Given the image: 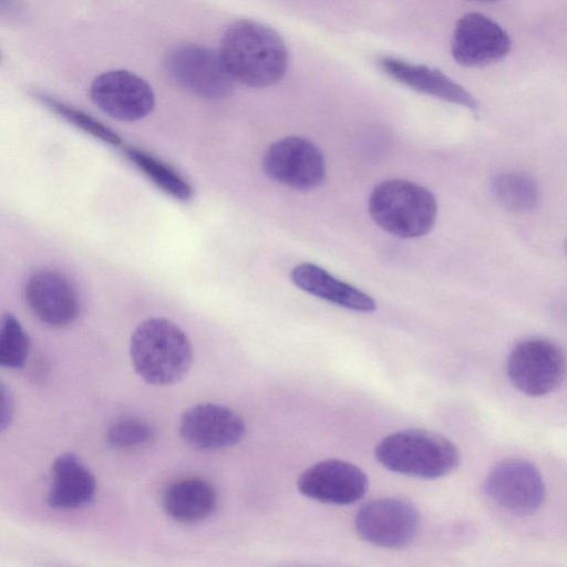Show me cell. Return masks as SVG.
I'll return each instance as SVG.
<instances>
[{"label":"cell","instance_id":"cell-1","mask_svg":"<svg viewBox=\"0 0 567 567\" xmlns=\"http://www.w3.org/2000/svg\"><path fill=\"white\" fill-rule=\"evenodd\" d=\"M218 53L230 78L251 87L276 84L288 68V50L281 37L252 20L230 24Z\"/></svg>","mask_w":567,"mask_h":567},{"label":"cell","instance_id":"cell-2","mask_svg":"<svg viewBox=\"0 0 567 567\" xmlns=\"http://www.w3.org/2000/svg\"><path fill=\"white\" fill-rule=\"evenodd\" d=\"M130 355L136 374L153 385H169L182 380L193 361L186 333L163 318L146 319L135 328Z\"/></svg>","mask_w":567,"mask_h":567},{"label":"cell","instance_id":"cell-3","mask_svg":"<svg viewBox=\"0 0 567 567\" xmlns=\"http://www.w3.org/2000/svg\"><path fill=\"white\" fill-rule=\"evenodd\" d=\"M375 458L389 471L420 478H439L460 464V452L444 435L424 429H405L383 437Z\"/></svg>","mask_w":567,"mask_h":567},{"label":"cell","instance_id":"cell-4","mask_svg":"<svg viewBox=\"0 0 567 567\" xmlns=\"http://www.w3.org/2000/svg\"><path fill=\"white\" fill-rule=\"evenodd\" d=\"M369 213L386 233L400 238H416L433 228L437 203L424 186L393 178L383 181L372 189Z\"/></svg>","mask_w":567,"mask_h":567},{"label":"cell","instance_id":"cell-5","mask_svg":"<svg viewBox=\"0 0 567 567\" xmlns=\"http://www.w3.org/2000/svg\"><path fill=\"white\" fill-rule=\"evenodd\" d=\"M565 374L561 347L546 338L519 341L509 352L507 375L512 384L529 396H542L559 386Z\"/></svg>","mask_w":567,"mask_h":567},{"label":"cell","instance_id":"cell-6","mask_svg":"<svg viewBox=\"0 0 567 567\" xmlns=\"http://www.w3.org/2000/svg\"><path fill=\"white\" fill-rule=\"evenodd\" d=\"M169 76L187 91L208 100L227 97L233 82L219 53L197 44H181L165 58Z\"/></svg>","mask_w":567,"mask_h":567},{"label":"cell","instance_id":"cell-7","mask_svg":"<svg viewBox=\"0 0 567 567\" xmlns=\"http://www.w3.org/2000/svg\"><path fill=\"white\" fill-rule=\"evenodd\" d=\"M354 527L359 537L369 544L401 548L414 539L420 527V513L408 499L377 498L359 509Z\"/></svg>","mask_w":567,"mask_h":567},{"label":"cell","instance_id":"cell-8","mask_svg":"<svg viewBox=\"0 0 567 567\" xmlns=\"http://www.w3.org/2000/svg\"><path fill=\"white\" fill-rule=\"evenodd\" d=\"M484 492L498 507L517 515L535 513L546 495L539 471L522 458H509L495 465L486 476Z\"/></svg>","mask_w":567,"mask_h":567},{"label":"cell","instance_id":"cell-9","mask_svg":"<svg viewBox=\"0 0 567 567\" xmlns=\"http://www.w3.org/2000/svg\"><path fill=\"white\" fill-rule=\"evenodd\" d=\"M262 166L271 179L299 190L318 187L326 176V162L317 145L300 136H287L272 143Z\"/></svg>","mask_w":567,"mask_h":567},{"label":"cell","instance_id":"cell-10","mask_svg":"<svg viewBox=\"0 0 567 567\" xmlns=\"http://www.w3.org/2000/svg\"><path fill=\"white\" fill-rule=\"evenodd\" d=\"M90 96L104 113L125 122L142 120L155 106L151 85L126 70H111L97 75L90 86Z\"/></svg>","mask_w":567,"mask_h":567},{"label":"cell","instance_id":"cell-11","mask_svg":"<svg viewBox=\"0 0 567 567\" xmlns=\"http://www.w3.org/2000/svg\"><path fill=\"white\" fill-rule=\"evenodd\" d=\"M511 48L508 33L483 13H465L454 27L451 53L460 65L481 68L493 64L504 59Z\"/></svg>","mask_w":567,"mask_h":567},{"label":"cell","instance_id":"cell-12","mask_svg":"<svg viewBox=\"0 0 567 567\" xmlns=\"http://www.w3.org/2000/svg\"><path fill=\"white\" fill-rule=\"evenodd\" d=\"M306 497L326 504L348 505L360 501L369 488L367 474L355 464L339 458L320 461L297 480Z\"/></svg>","mask_w":567,"mask_h":567},{"label":"cell","instance_id":"cell-13","mask_svg":"<svg viewBox=\"0 0 567 567\" xmlns=\"http://www.w3.org/2000/svg\"><path fill=\"white\" fill-rule=\"evenodd\" d=\"M246 424L230 408L213 402L187 409L179 421L183 441L196 450L212 451L233 446L241 441Z\"/></svg>","mask_w":567,"mask_h":567},{"label":"cell","instance_id":"cell-14","mask_svg":"<svg viewBox=\"0 0 567 567\" xmlns=\"http://www.w3.org/2000/svg\"><path fill=\"white\" fill-rule=\"evenodd\" d=\"M25 301L43 323L61 328L79 316L80 301L71 282L60 272L42 269L33 272L24 288Z\"/></svg>","mask_w":567,"mask_h":567},{"label":"cell","instance_id":"cell-15","mask_svg":"<svg viewBox=\"0 0 567 567\" xmlns=\"http://www.w3.org/2000/svg\"><path fill=\"white\" fill-rule=\"evenodd\" d=\"M378 65L388 78L416 92L472 111L478 107L467 90L436 68L392 55L381 56Z\"/></svg>","mask_w":567,"mask_h":567},{"label":"cell","instance_id":"cell-16","mask_svg":"<svg viewBox=\"0 0 567 567\" xmlns=\"http://www.w3.org/2000/svg\"><path fill=\"white\" fill-rule=\"evenodd\" d=\"M51 472L49 506L55 509H76L92 503L96 492L95 477L75 454L59 455Z\"/></svg>","mask_w":567,"mask_h":567},{"label":"cell","instance_id":"cell-17","mask_svg":"<svg viewBox=\"0 0 567 567\" xmlns=\"http://www.w3.org/2000/svg\"><path fill=\"white\" fill-rule=\"evenodd\" d=\"M290 277L301 290L337 306L359 312H372L377 308L370 295L315 264L302 262L296 266Z\"/></svg>","mask_w":567,"mask_h":567},{"label":"cell","instance_id":"cell-18","mask_svg":"<svg viewBox=\"0 0 567 567\" xmlns=\"http://www.w3.org/2000/svg\"><path fill=\"white\" fill-rule=\"evenodd\" d=\"M162 507L173 520L195 524L208 518L217 507V493L210 482L189 476L169 483L162 495Z\"/></svg>","mask_w":567,"mask_h":567},{"label":"cell","instance_id":"cell-19","mask_svg":"<svg viewBox=\"0 0 567 567\" xmlns=\"http://www.w3.org/2000/svg\"><path fill=\"white\" fill-rule=\"evenodd\" d=\"M491 187L497 203L512 213H528L538 203L537 182L525 173H501L493 178Z\"/></svg>","mask_w":567,"mask_h":567},{"label":"cell","instance_id":"cell-20","mask_svg":"<svg viewBox=\"0 0 567 567\" xmlns=\"http://www.w3.org/2000/svg\"><path fill=\"white\" fill-rule=\"evenodd\" d=\"M125 157L147 176L161 190L179 202L193 198L194 190L188 182L172 167L150 153L136 147L124 148Z\"/></svg>","mask_w":567,"mask_h":567},{"label":"cell","instance_id":"cell-21","mask_svg":"<svg viewBox=\"0 0 567 567\" xmlns=\"http://www.w3.org/2000/svg\"><path fill=\"white\" fill-rule=\"evenodd\" d=\"M34 96L53 113L95 138L114 146L122 144L121 137L114 131L90 114L45 93H37Z\"/></svg>","mask_w":567,"mask_h":567},{"label":"cell","instance_id":"cell-22","mask_svg":"<svg viewBox=\"0 0 567 567\" xmlns=\"http://www.w3.org/2000/svg\"><path fill=\"white\" fill-rule=\"evenodd\" d=\"M30 350V339L12 313L0 319V367L22 369Z\"/></svg>","mask_w":567,"mask_h":567},{"label":"cell","instance_id":"cell-23","mask_svg":"<svg viewBox=\"0 0 567 567\" xmlns=\"http://www.w3.org/2000/svg\"><path fill=\"white\" fill-rule=\"evenodd\" d=\"M155 435L154 427L138 417H121L106 431L107 443L118 450L134 449L150 443Z\"/></svg>","mask_w":567,"mask_h":567},{"label":"cell","instance_id":"cell-24","mask_svg":"<svg viewBox=\"0 0 567 567\" xmlns=\"http://www.w3.org/2000/svg\"><path fill=\"white\" fill-rule=\"evenodd\" d=\"M14 414V399L10 389L0 380V432L6 430Z\"/></svg>","mask_w":567,"mask_h":567},{"label":"cell","instance_id":"cell-25","mask_svg":"<svg viewBox=\"0 0 567 567\" xmlns=\"http://www.w3.org/2000/svg\"><path fill=\"white\" fill-rule=\"evenodd\" d=\"M14 6L16 0H0V12L10 11Z\"/></svg>","mask_w":567,"mask_h":567},{"label":"cell","instance_id":"cell-26","mask_svg":"<svg viewBox=\"0 0 567 567\" xmlns=\"http://www.w3.org/2000/svg\"><path fill=\"white\" fill-rule=\"evenodd\" d=\"M477 1H496V0H477Z\"/></svg>","mask_w":567,"mask_h":567}]
</instances>
